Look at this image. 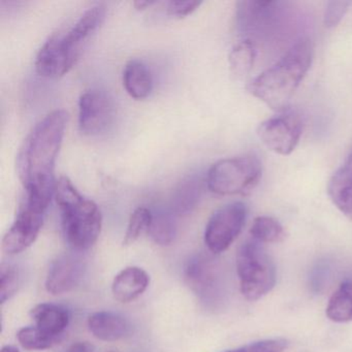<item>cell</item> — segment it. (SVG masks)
I'll return each mask as SVG.
<instances>
[{"instance_id": "6da1fadb", "label": "cell", "mask_w": 352, "mask_h": 352, "mask_svg": "<svg viewBox=\"0 0 352 352\" xmlns=\"http://www.w3.org/2000/svg\"><path fill=\"white\" fill-rule=\"evenodd\" d=\"M69 114L54 110L38 121L17 155V172L25 195L50 205L55 192L54 170Z\"/></svg>"}, {"instance_id": "7a4b0ae2", "label": "cell", "mask_w": 352, "mask_h": 352, "mask_svg": "<svg viewBox=\"0 0 352 352\" xmlns=\"http://www.w3.org/2000/svg\"><path fill=\"white\" fill-rule=\"evenodd\" d=\"M313 46L308 38H300L285 54L247 86L257 100L276 112L287 111L294 92L310 69Z\"/></svg>"}, {"instance_id": "3957f363", "label": "cell", "mask_w": 352, "mask_h": 352, "mask_svg": "<svg viewBox=\"0 0 352 352\" xmlns=\"http://www.w3.org/2000/svg\"><path fill=\"white\" fill-rule=\"evenodd\" d=\"M54 197L67 244L76 251L91 248L100 238L102 226V212L96 201L84 197L65 176L56 180Z\"/></svg>"}, {"instance_id": "277c9868", "label": "cell", "mask_w": 352, "mask_h": 352, "mask_svg": "<svg viewBox=\"0 0 352 352\" xmlns=\"http://www.w3.org/2000/svg\"><path fill=\"white\" fill-rule=\"evenodd\" d=\"M236 273L240 290L248 300H257L269 294L276 284V265L263 244L249 239L236 253Z\"/></svg>"}, {"instance_id": "5b68a950", "label": "cell", "mask_w": 352, "mask_h": 352, "mask_svg": "<svg viewBox=\"0 0 352 352\" xmlns=\"http://www.w3.org/2000/svg\"><path fill=\"white\" fill-rule=\"evenodd\" d=\"M263 166L252 154L226 158L208 170L206 183L212 192L219 195H247L261 178Z\"/></svg>"}, {"instance_id": "8992f818", "label": "cell", "mask_w": 352, "mask_h": 352, "mask_svg": "<svg viewBox=\"0 0 352 352\" xmlns=\"http://www.w3.org/2000/svg\"><path fill=\"white\" fill-rule=\"evenodd\" d=\"M287 18V8L281 1L245 0L236 3V26L244 40L256 42L278 34ZM256 45V44H255Z\"/></svg>"}, {"instance_id": "52a82bcc", "label": "cell", "mask_w": 352, "mask_h": 352, "mask_svg": "<svg viewBox=\"0 0 352 352\" xmlns=\"http://www.w3.org/2000/svg\"><path fill=\"white\" fill-rule=\"evenodd\" d=\"M48 208L24 195L17 217L3 236V252L15 255L32 246L42 230Z\"/></svg>"}, {"instance_id": "ba28073f", "label": "cell", "mask_w": 352, "mask_h": 352, "mask_svg": "<svg viewBox=\"0 0 352 352\" xmlns=\"http://www.w3.org/2000/svg\"><path fill=\"white\" fill-rule=\"evenodd\" d=\"M247 217V208L241 201L228 204L218 209L206 226L205 243L213 254L230 248L242 232Z\"/></svg>"}, {"instance_id": "9c48e42d", "label": "cell", "mask_w": 352, "mask_h": 352, "mask_svg": "<svg viewBox=\"0 0 352 352\" xmlns=\"http://www.w3.org/2000/svg\"><path fill=\"white\" fill-rule=\"evenodd\" d=\"M302 133V121L294 112L281 113L259 124L257 135L263 145L279 155H289L296 149Z\"/></svg>"}, {"instance_id": "30bf717a", "label": "cell", "mask_w": 352, "mask_h": 352, "mask_svg": "<svg viewBox=\"0 0 352 352\" xmlns=\"http://www.w3.org/2000/svg\"><path fill=\"white\" fill-rule=\"evenodd\" d=\"M116 108L114 100L104 90L90 89L79 100V129L83 135H100L114 122Z\"/></svg>"}, {"instance_id": "8fae6325", "label": "cell", "mask_w": 352, "mask_h": 352, "mask_svg": "<svg viewBox=\"0 0 352 352\" xmlns=\"http://www.w3.org/2000/svg\"><path fill=\"white\" fill-rule=\"evenodd\" d=\"M79 58L63 44L60 32L54 34L46 41L36 55V73L48 79H58L67 75Z\"/></svg>"}, {"instance_id": "7c38bea8", "label": "cell", "mask_w": 352, "mask_h": 352, "mask_svg": "<svg viewBox=\"0 0 352 352\" xmlns=\"http://www.w3.org/2000/svg\"><path fill=\"white\" fill-rule=\"evenodd\" d=\"M85 272V263L76 255L58 257L49 269L46 278L47 292L51 294H67L81 282Z\"/></svg>"}, {"instance_id": "4fadbf2b", "label": "cell", "mask_w": 352, "mask_h": 352, "mask_svg": "<svg viewBox=\"0 0 352 352\" xmlns=\"http://www.w3.org/2000/svg\"><path fill=\"white\" fill-rule=\"evenodd\" d=\"M185 278L189 286L205 300H215L220 292L219 275L211 259L197 256L185 267Z\"/></svg>"}, {"instance_id": "5bb4252c", "label": "cell", "mask_w": 352, "mask_h": 352, "mask_svg": "<svg viewBox=\"0 0 352 352\" xmlns=\"http://www.w3.org/2000/svg\"><path fill=\"white\" fill-rule=\"evenodd\" d=\"M107 8L104 5L94 6L67 32L61 34L63 43L72 52L81 56L84 44L98 30L106 19Z\"/></svg>"}, {"instance_id": "9a60e30c", "label": "cell", "mask_w": 352, "mask_h": 352, "mask_svg": "<svg viewBox=\"0 0 352 352\" xmlns=\"http://www.w3.org/2000/svg\"><path fill=\"white\" fill-rule=\"evenodd\" d=\"M149 283L147 272L139 267H126L113 281V296L120 302H133L146 292Z\"/></svg>"}, {"instance_id": "2e32d148", "label": "cell", "mask_w": 352, "mask_h": 352, "mask_svg": "<svg viewBox=\"0 0 352 352\" xmlns=\"http://www.w3.org/2000/svg\"><path fill=\"white\" fill-rule=\"evenodd\" d=\"M88 327L94 337L107 342L118 341L129 331L126 319L110 311H100L90 315Z\"/></svg>"}, {"instance_id": "e0dca14e", "label": "cell", "mask_w": 352, "mask_h": 352, "mask_svg": "<svg viewBox=\"0 0 352 352\" xmlns=\"http://www.w3.org/2000/svg\"><path fill=\"white\" fill-rule=\"evenodd\" d=\"M204 179L199 175H192L183 179L173 191V213L179 216L190 214L201 201L204 191Z\"/></svg>"}, {"instance_id": "ac0fdd59", "label": "cell", "mask_w": 352, "mask_h": 352, "mask_svg": "<svg viewBox=\"0 0 352 352\" xmlns=\"http://www.w3.org/2000/svg\"><path fill=\"white\" fill-rule=\"evenodd\" d=\"M36 327L49 335L61 338L69 324V314L67 309L55 304L36 305L32 312Z\"/></svg>"}, {"instance_id": "d6986e66", "label": "cell", "mask_w": 352, "mask_h": 352, "mask_svg": "<svg viewBox=\"0 0 352 352\" xmlns=\"http://www.w3.org/2000/svg\"><path fill=\"white\" fill-rule=\"evenodd\" d=\"M123 86L135 100L148 98L153 89V78L147 65L137 59L129 61L123 69Z\"/></svg>"}, {"instance_id": "ffe728a7", "label": "cell", "mask_w": 352, "mask_h": 352, "mask_svg": "<svg viewBox=\"0 0 352 352\" xmlns=\"http://www.w3.org/2000/svg\"><path fill=\"white\" fill-rule=\"evenodd\" d=\"M327 318L333 322H349L352 320V281L343 282L331 294L327 306Z\"/></svg>"}, {"instance_id": "44dd1931", "label": "cell", "mask_w": 352, "mask_h": 352, "mask_svg": "<svg viewBox=\"0 0 352 352\" xmlns=\"http://www.w3.org/2000/svg\"><path fill=\"white\" fill-rule=\"evenodd\" d=\"M327 192L339 211L352 220V181L338 170L329 180Z\"/></svg>"}, {"instance_id": "7402d4cb", "label": "cell", "mask_w": 352, "mask_h": 352, "mask_svg": "<svg viewBox=\"0 0 352 352\" xmlns=\"http://www.w3.org/2000/svg\"><path fill=\"white\" fill-rule=\"evenodd\" d=\"M256 45L248 40H243L232 48L228 56L230 72L236 78L248 75L254 65L256 57Z\"/></svg>"}, {"instance_id": "603a6c76", "label": "cell", "mask_w": 352, "mask_h": 352, "mask_svg": "<svg viewBox=\"0 0 352 352\" xmlns=\"http://www.w3.org/2000/svg\"><path fill=\"white\" fill-rule=\"evenodd\" d=\"M251 239L261 244H276L283 242L285 230L275 218L269 216L256 217L250 228Z\"/></svg>"}, {"instance_id": "cb8c5ba5", "label": "cell", "mask_w": 352, "mask_h": 352, "mask_svg": "<svg viewBox=\"0 0 352 352\" xmlns=\"http://www.w3.org/2000/svg\"><path fill=\"white\" fill-rule=\"evenodd\" d=\"M148 232L154 243L160 246L172 244L177 234L176 222L172 214L164 211L152 214V221Z\"/></svg>"}, {"instance_id": "d4e9b609", "label": "cell", "mask_w": 352, "mask_h": 352, "mask_svg": "<svg viewBox=\"0 0 352 352\" xmlns=\"http://www.w3.org/2000/svg\"><path fill=\"white\" fill-rule=\"evenodd\" d=\"M17 339L24 349L45 350L53 347L60 341L61 338L49 335L36 325H32L20 329L17 333Z\"/></svg>"}, {"instance_id": "484cf974", "label": "cell", "mask_w": 352, "mask_h": 352, "mask_svg": "<svg viewBox=\"0 0 352 352\" xmlns=\"http://www.w3.org/2000/svg\"><path fill=\"white\" fill-rule=\"evenodd\" d=\"M152 214L153 213L145 207L138 208L133 212L129 218L124 239H123V245L129 246L133 244L144 232L149 230Z\"/></svg>"}, {"instance_id": "4316f807", "label": "cell", "mask_w": 352, "mask_h": 352, "mask_svg": "<svg viewBox=\"0 0 352 352\" xmlns=\"http://www.w3.org/2000/svg\"><path fill=\"white\" fill-rule=\"evenodd\" d=\"M20 284V273L15 265L1 263L0 267V302L5 304L17 292Z\"/></svg>"}, {"instance_id": "83f0119b", "label": "cell", "mask_w": 352, "mask_h": 352, "mask_svg": "<svg viewBox=\"0 0 352 352\" xmlns=\"http://www.w3.org/2000/svg\"><path fill=\"white\" fill-rule=\"evenodd\" d=\"M289 346V342L285 339H270L247 344L236 349L228 350L226 352H284Z\"/></svg>"}, {"instance_id": "f1b7e54d", "label": "cell", "mask_w": 352, "mask_h": 352, "mask_svg": "<svg viewBox=\"0 0 352 352\" xmlns=\"http://www.w3.org/2000/svg\"><path fill=\"white\" fill-rule=\"evenodd\" d=\"M351 6V1H329L323 17L325 28H333L339 25Z\"/></svg>"}, {"instance_id": "f546056e", "label": "cell", "mask_w": 352, "mask_h": 352, "mask_svg": "<svg viewBox=\"0 0 352 352\" xmlns=\"http://www.w3.org/2000/svg\"><path fill=\"white\" fill-rule=\"evenodd\" d=\"M201 5V1L197 0H173L168 3L166 11L174 17H186L197 11Z\"/></svg>"}, {"instance_id": "4dcf8cb0", "label": "cell", "mask_w": 352, "mask_h": 352, "mask_svg": "<svg viewBox=\"0 0 352 352\" xmlns=\"http://www.w3.org/2000/svg\"><path fill=\"white\" fill-rule=\"evenodd\" d=\"M67 352H94V346L89 342H76Z\"/></svg>"}, {"instance_id": "1f68e13d", "label": "cell", "mask_w": 352, "mask_h": 352, "mask_svg": "<svg viewBox=\"0 0 352 352\" xmlns=\"http://www.w3.org/2000/svg\"><path fill=\"white\" fill-rule=\"evenodd\" d=\"M340 168L352 180V148L350 149L349 153H348L343 166Z\"/></svg>"}, {"instance_id": "d6a6232c", "label": "cell", "mask_w": 352, "mask_h": 352, "mask_svg": "<svg viewBox=\"0 0 352 352\" xmlns=\"http://www.w3.org/2000/svg\"><path fill=\"white\" fill-rule=\"evenodd\" d=\"M155 1H150V0H137L133 3V7L139 11H143V10L147 9L150 6L154 5Z\"/></svg>"}, {"instance_id": "836d02e7", "label": "cell", "mask_w": 352, "mask_h": 352, "mask_svg": "<svg viewBox=\"0 0 352 352\" xmlns=\"http://www.w3.org/2000/svg\"><path fill=\"white\" fill-rule=\"evenodd\" d=\"M1 352H20L19 349L15 346L7 345L3 346V349H1Z\"/></svg>"}, {"instance_id": "e575fe53", "label": "cell", "mask_w": 352, "mask_h": 352, "mask_svg": "<svg viewBox=\"0 0 352 352\" xmlns=\"http://www.w3.org/2000/svg\"><path fill=\"white\" fill-rule=\"evenodd\" d=\"M110 352H116V351H110Z\"/></svg>"}]
</instances>
